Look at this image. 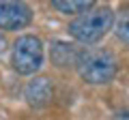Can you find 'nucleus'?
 <instances>
[{
  "label": "nucleus",
  "mask_w": 129,
  "mask_h": 120,
  "mask_svg": "<svg viewBox=\"0 0 129 120\" xmlns=\"http://www.w3.org/2000/svg\"><path fill=\"white\" fill-rule=\"evenodd\" d=\"M80 54H82V49L67 41H54L50 49V58L58 69H75Z\"/></svg>",
  "instance_id": "obj_6"
},
{
  "label": "nucleus",
  "mask_w": 129,
  "mask_h": 120,
  "mask_svg": "<svg viewBox=\"0 0 129 120\" xmlns=\"http://www.w3.org/2000/svg\"><path fill=\"white\" fill-rule=\"evenodd\" d=\"M32 7L28 2H0V32H17L32 24Z\"/></svg>",
  "instance_id": "obj_4"
},
{
  "label": "nucleus",
  "mask_w": 129,
  "mask_h": 120,
  "mask_svg": "<svg viewBox=\"0 0 129 120\" xmlns=\"http://www.w3.org/2000/svg\"><path fill=\"white\" fill-rule=\"evenodd\" d=\"M45 49L37 34H19L11 45V67L17 75H35L41 71Z\"/></svg>",
  "instance_id": "obj_3"
},
{
  "label": "nucleus",
  "mask_w": 129,
  "mask_h": 120,
  "mask_svg": "<svg viewBox=\"0 0 129 120\" xmlns=\"http://www.w3.org/2000/svg\"><path fill=\"white\" fill-rule=\"evenodd\" d=\"M114 11L108 5H95L90 11L78 15L69 22L67 32L73 41L82 43V45H92L99 43L114 26Z\"/></svg>",
  "instance_id": "obj_1"
},
{
  "label": "nucleus",
  "mask_w": 129,
  "mask_h": 120,
  "mask_svg": "<svg viewBox=\"0 0 129 120\" xmlns=\"http://www.w3.org/2000/svg\"><path fill=\"white\" fill-rule=\"evenodd\" d=\"M54 97V86L47 77H32L30 82L24 86V99L28 101V105L35 109H41Z\"/></svg>",
  "instance_id": "obj_5"
},
{
  "label": "nucleus",
  "mask_w": 129,
  "mask_h": 120,
  "mask_svg": "<svg viewBox=\"0 0 129 120\" xmlns=\"http://www.w3.org/2000/svg\"><path fill=\"white\" fill-rule=\"evenodd\" d=\"M75 69L86 84L106 86L118 73V60L106 47H92V49H82Z\"/></svg>",
  "instance_id": "obj_2"
},
{
  "label": "nucleus",
  "mask_w": 129,
  "mask_h": 120,
  "mask_svg": "<svg viewBox=\"0 0 129 120\" xmlns=\"http://www.w3.org/2000/svg\"><path fill=\"white\" fill-rule=\"evenodd\" d=\"M112 30H114V37L120 43L129 45V7H123L114 15V26H112Z\"/></svg>",
  "instance_id": "obj_8"
},
{
  "label": "nucleus",
  "mask_w": 129,
  "mask_h": 120,
  "mask_svg": "<svg viewBox=\"0 0 129 120\" xmlns=\"http://www.w3.org/2000/svg\"><path fill=\"white\" fill-rule=\"evenodd\" d=\"M97 2L92 0H54L52 2V9H56L58 13L64 15H82L86 11H90Z\"/></svg>",
  "instance_id": "obj_7"
},
{
  "label": "nucleus",
  "mask_w": 129,
  "mask_h": 120,
  "mask_svg": "<svg viewBox=\"0 0 129 120\" xmlns=\"http://www.w3.org/2000/svg\"><path fill=\"white\" fill-rule=\"evenodd\" d=\"M7 47H9V41H7V37H5V32H0V56L7 51Z\"/></svg>",
  "instance_id": "obj_9"
}]
</instances>
